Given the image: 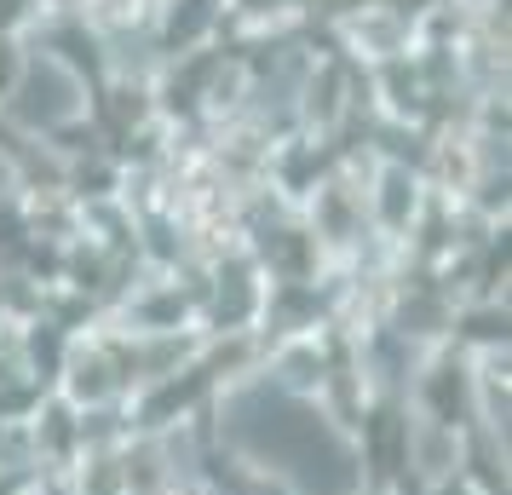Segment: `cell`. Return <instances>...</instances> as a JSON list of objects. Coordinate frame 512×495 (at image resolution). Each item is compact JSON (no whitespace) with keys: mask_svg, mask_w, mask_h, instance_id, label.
I'll return each mask as SVG.
<instances>
[{"mask_svg":"<svg viewBox=\"0 0 512 495\" xmlns=\"http://www.w3.org/2000/svg\"><path fill=\"white\" fill-rule=\"evenodd\" d=\"M24 110L29 121H41V127H52V121H64V116H75V81L58 64H41V70H29V81H24Z\"/></svg>","mask_w":512,"mask_h":495,"instance_id":"obj_1","label":"cell"}]
</instances>
